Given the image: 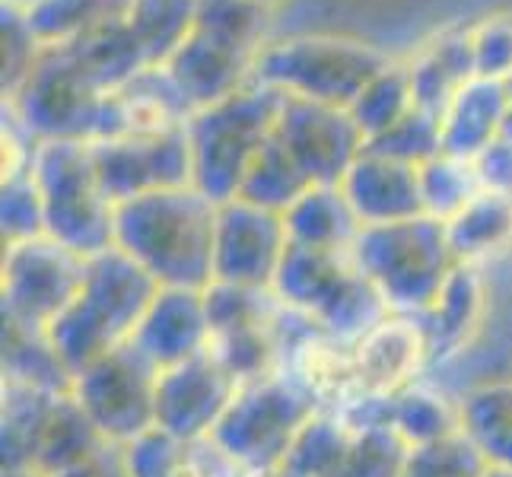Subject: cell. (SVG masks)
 <instances>
[{
    "mask_svg": "<svg viewBox=\"0 0 512 477\" xmlns=\"http://www.w3.org/2000/svg\"><path fill=\"white\" fill-rule=\"evenodd\" d=\"M115 112L121 128L118 137H131L185 128L194 115V105L185 99L166 67H150L115 90Z\"/></svg>",
    "mask_w": 512,
    "mask_h": 477,
    "instance_id": "cell-26",
    "label": "cell"
},
{
    "mask_svg": "<svg viewBox=\"0 0 512 477\" xmlns=\"http://www.w3.org/2000/svg\"><path fill=\"white\" fill-rule=\"evenodd\" d=\"M506 83V115H503V137L512 140V77L503 80Z\"/></svg>",
    "mask_w": 512,
    "mask_h": 477,
    "instance_id": "cell-43",
    "label": "cell"
},
{
    "mask_svg": "<svg viewBox=\"0 0 512 477\" xmlns=\"http://www.w3.org/2000/svg\"><path fill=\"white\" fill-rule=\"evenodd\" d=\"M290 245L284 214L233 198L217 207L214 280L236 287H271Z\"/></svg>",
    "mask_w": 512,
    "mask_h": 477,
    "instance_id": "cell-16",
    "label": "cell"
},
{
    "mask_svg": "<svg viewBox=\"0 0 512 477\" xmlns=\"http://www.w3.org/2000/svg\"><path fill=\"white\" fill-rule=\"evenodd\" d=\"M411 109H414V93H411L408 64H395V61L369 80L363 86V93L350 102V115L366 140L395 128Z\"/></svg>",
    "mask_w": 512,
    "mask_h": 477,
    "instance_id": "cell-34",
    "label": "cell"
},
{
    "mask_svg": "<svg viewBox=\"0 0 512 477\" xmlns=\"http://www.w3.org/2000/svg\"><path fill=\"white\" fill-rule=\"evenodd\" d=\"M48 477H128V468H125V455H121L118 446H102L90 458H83V462L61 468Z\"/></svg>",
    "mask_w": 512,
    "mask_h": 477,
    "instance_id": "cell-42",
    "label": "cell"
},
{
    "mask_svg": "<svg viewBox=\"0 0 512 477\" xmlns=\"http://www.w3.org/2000/svg\"><path fill=\"white\" fill-rule=\"evenodd\" d=\"M258 4H268V7H274V4H280V0H258Z\"/></svg>",
    "mask_w": 512,
    "mask_h": 477,
    "instance_id": "cell-48",
    "label": "cell"
},
{
    "mask_svg": "<svg viewBox=\"0 0 512 477\" xmlns=\"http://www.w3.org/2000/svg\"><path fill=\"white\" fill-rule=\"evenodd\" d=\"M90 150L96 175L112 204L191 185V147L185 128L99 140L90 144Z\"/></svg>",
    "mask_w": 512,
    "mask_h": 477,
    "instance_id": "cell-15",
    "label": "cell"
},
{
    "mask_svg": "<svg viewBox=\"0 0 512 477\" xmlns=\"http://www.w3.org/2000/svg\"><path fill=\"white\" fill-rule=\"evenodd\" d=\"M0 226H4V245L45 236V204L32 172L4 179V188H0Z\"/></svg>",
    "mask_w": 512,
    "mask_h": 477,
    "instance_id": "cell-38",
    "label": "cell"
},
{
    "mask_svg": "<svg viewBox=\"0 0 512 477\" xmlns=\"http://www.w3.org/2000/svg\"><path fill=\"white\" fill-rule=\"evenodd\" d=\"M284 226L293 245L306 249H353L360 217L341 185H312L284 210Z\"/></svg>",
    "mask_w": 512,
    "mask_h": 477,
    "instance_id": "cell-29",
    "label": "cell"
},
{
    "mask_svg": "<svg viewBox=\"0 0 512 477\" xmlns=\"http://www.w3.org/2000/svg\"><path fill=\"white\" fill-rule=\"evenodd\" d=\"M274 137L312 185H341L347 169L366 150V137L350 109L303 96H284Z\"/></svg>",
    "mask_w": 512,
    "mask_h": 477,
    "instance_id": "cell-14",
    "label": "cell"
},
{
    "mask_svg": "<svg viewBox=\"0 0 512 477\" xmlns=\"http://www.w3.org/2000/svg\"><path fill=\"white\" fill-rule=\"evenodd\" d=\"M471 163L481 179V188L512 194V140L509 137L493 140V144L484 153L474 156Z\"/></svg>",
    "mask_w": 512,
    "mask_h": 477,
    "instance_id": "cell-41",
    "label": "cell"
},
{
    "mask_svg": "<svg viewBox=\"0 0 512 477\" xmlns=\"http://www.w3.org/2000/svg\"><path fill=\"white\" fill-rule=\"evenodd\" d=\"M32 179L45 204V236L83 258L115 245V204L105 194L90 144L39 140L32 153Z\"/></svg>",
    "mask_w": 512,
    "mask_h": 477,
    "instance_id": "cell-10",
    "label": "cell"
},
{
    "mask_svg": "<svg viewBox=\"0 0 512 477\" xmlns=\"http://www.w3.org/2000/svg\"><path fill=\"white\" fill-rule=\"evenodd\" d=\"M236 392L239 382L207 350L185 363L160 369V379H156V430L179 439H204L217 430Z\"/></svg>",
    "mask_w": 512,
    "mask_h": 477,
    "instance_id": "cell-17",
    "label": "cell"
},
{
    "mask_svg": "<svg viewBox=\"0 0 512 477\" xmlns=\"http://www.w3.org/2000/svg\"><path fill=\"white\" fill-rule=\"evenodd\" d=\"M509 373H512V369H509Z\"/></svg>",
    "mask_w": 512,
    "mask_h": 477,
    "instance_id": "cell-49",
    "label": "cell"
},
{
    "mask_svg": "<svg viewBox=\"0 0 512 477\" xmlns=\"http://www.w3.org/2000/svg\"><path fill=\"white\" fill-rule=\"evenodd\" d=\"M414 105L436 118H443L452 99L478 77L474 74V51H471V29L446 32L430 42L420 55L408 64Z\"/></svg>",
    "mask_w": 512,
    "mask_h": 477,
    "instance_id": "cell-25",
    "label": "cell"
},
{
    "mask_svg": "<svg viewBox=\"0 0 512 477\" xmlns=\"http://www.w3.org/2000/svg\"><path fill=\"white\" fill-rule=\"evenodd\" d=\"M4 4H10V7H16V10H29V7H35V4H39V0H4Z\"/></svg>",
    "mask_w": 512,
    "mask_h": 477,
    "instance_id": "cell-45",
    "label": "cell"
},
{
    "mask_svg": "<svg viewBox=\"0 0 512 477\" xmlns=\"http://www.w3.org/2000/svg\"><path fill=\"white\" fill-rule=\"evenodd\" d=\"M388 423L411 449L462 433V395L439 379L423 376L411 388L388 398Z\"/></svg>",
    "mask_w": 512,
    "mask_h": 477,
    "instance_id": "cell-28",
    "label": "cell"
},
{
    "mask_svg": "<svg viewBox=\"0 0 512 477\" xmlns=\"http://www.w3.org/2000/svg\"><path fill=\"white\" fill-rule=\"evenodd\" d=\"M4 477H45V474L32 471V468H4Z\"/></svg>",
    "mask_w": 512,
    "mask_h": 477,
    "instance_id": "cell-44",
    "label": "cell"
},
{
    "mask_svg": "<svg viewBox=\"0 0 512 477\" xmlns=\"http://www.w3.org/2000/svg\"><path fill=\"white\" fill-rule=\"evenodd\" d=\"M322 411L303 385L284 369L242 382L210 439L255 477H271L287 465V455L306 423Z\"/></svg>",
    "mask_w": 512,
    "mask_h": 477,
    "instance_id": "cell-9",
    "label": "cell"
},
{
    "mask_svg": "<svg viewBox=\"0 0 512 477\" xmlns=\"http://www.w3.org/2000/svg\"><path fill=\"white\" fill-rule=\"evenodd\" d=\"M284 96L274 86L249 83L239 93L226 96L188 118L191 147V185L214 204L233 201L249 166L268 144Z\"/></svg>",
    "mask_w": 512,
    "mask_h": 477,
    "instance_id": "cell-5",
    "label": "cell"
},
{
    "mask_svg": "<svg viewBox=\"0 0 512 477\" xmlns=\"http://www.w3.org/2000/svg\"><path fill=\"white\" fill-rule=\"evenodd\" d=\"M4 379L16 385H35V388H55V392H70L74 376L58 357L55 344L45 331H35L26 325H16L4 318Z\"/></svg>",
    "mask_w": 512,
    "mask_h": 477,
    "instance_id": "cell-31",
    "label": "cell"
},
{
    "mask_svg": "<svg viewBox=\"0 0 512 477\" xmlns=\"http://www.w3.org/2000/svg\"><path fill=\"white\" fill-rule=\"evenodd\" d=\"M156 290L160 284L118 245L86 258V277L77 299L48 328V338L70 376L105 353L131 344Z\"/></svg>",
    "mask_w": 512,
    "mask_h": 477,
    "instance_id": "cell-2",
    "label": "cell"
},
{
    "mask_svg": "<svg viewBox=\"0 0 512 477\" xmlns=\"http://www.w3.org/2000/svg\"><path fill=\"white\" fill-rule=\"evenodd\" d=\"M4 109L35 144L39 140L99 144L121 134L115 93H105L67 45H42L20 90L4 99Z\"/></svg>",
    "mask_w": 512,
    "mask_h": 477,
    "instance_id": "cell-4",
    "label": "cell"
},
{
    "mask_svg": "<svg viewBox=\"0 0 512 477\" xmlns=\"http://www.w3.org/2000/svg\"><path fill=\"white\" fill-rule=\"evenodd\" d=\"M427 331L430 373L458 363L490 322V280L484 268L458 261L436 299L420 315Z\"/></svg>",
    "mask_w": 512,
    "mask_h": 477,
    "instance_id": "cell-19",
    "label": "cell"
},
{
    "mask_svg": "<svg viewBox=\"0 0 512 477\" xmlns=\"http://www.w3.org/2000/svg\"><path fill=\"white\" fill-rule=\"evenodd\" d=\"M268 26L271 7L258 0H198L188 39L166 61L194 112L252 83Z\"/></svg>",
    "mask_w": 512,
    "mask_h": 477,
    "instance_id": "cell-3",
    "label": "cell"
},
{
    "mask_svg": "<svg viewBox=\"0 0 512 477\" xmlns=\"http://www.w3.org/2000/svg\"><path fill=\"white\" fill-rule=\"evenodd\" d=\"M156 369L134 344L105 353L74 376L70 395L109 446L125 449L156 430Z\"/></svg>",
    "mask_w": 512,
    "mask_h": 477,
    "instance_id": "cell-13",
    "label": "cell"
},
{
    "mask_svg": "<svg viewBox=\"0 0 512 477\" xmlns=\"http://www.w3.org/2000/svg\"><path fill=\"white\" fill-rule=\"evenodd\" d=\"M86 277V258L51 236L4 245L0 261V315L45 331L74 303Z\"/></svg>",
    "mask_w": 512,
    "mask_h": 477,
    "instance_id": "cell-12",
    "label": "cell"
},
{
    "mask_svg": "<svg viewBox=\"0 0 512 477\" xmlns=\"http://www.w3.org/2000/svg\"><path fill=\"white\" fill-rule=\"evenodd\" d=\"M341 191L363 226L398 223L423 214L420 166L363 150L341 179Z\"/></svg>",
    "mask_w": 512,
    "mask_h": 477,
    "instance_id": "cell-22",
    "label": "cell"
},
{
    "mask_svg": "<svg viewBox=\"0 0 512 477\" xmlns=\"http://www.w3.org/2000/svg\"><path fill=\"white\" fill-rule=\"evenodd\" d=\"M350 252L385 306L401 315H420L427 309L458 264L446 223L427 214L363 226Z\"/></svg>",
    "mask_w": 512,
    "mask_h": 477,
    "instance_id": "cell-7",
    "label": "cell"
},
{
    "mask_svg": "<svg viewBox=\"0 0 512 477\" xmlns=\"http://www.w3.org/2000/svg\"><path fill=\"white\" fill-rule=\"evenodd\" d=\"M306 188H312V182L303 175V169L293 163L290 153L280 147V140L271 134V140L261 147V153L255 156V163L249 166V172H245L242 188H239L236 198L284 214V210Z\"/></svg>",
    "mask_w": 512,
    "mask_h": 477,
    "instance_id": "cell-33",
    "label": "cell"
},
{
    "mask_svg": "<svg viewBox=\"0 0 512 477\" xmlns=\"http://www.w3.org/2000/svg\"><path fill=\"white\" fill-rule=\"evenodd\" d=\"M446 236L455 261L487 271L493 261L512 252V194L481 188L446 220Z\"/></svg>",
    "mask_w": 512,
    "mask_h": 477,
    "instance_id": "cell-24",
    "label": "cell"
},
{
    "mask_svg": "<svg viewBox=\"0 0 512 477\" xmlns=\"http://www.w3.org/2000/svg\"><path fill=\"white\" fill-rule=\"evenodd\" d=\"M217 207L194 185L140 194L115 204V245L160 287L214 284Z\"/></svg>",
    "mask_w": 512,
    "mask_h": 477,
    "instance_id": "cell-1",
    "label": "cell"
},
{
    "mask_svg": "<svg viewBox=\"0 0 512 477\" xmlns=\"http://www.w3.org/2000/svg\"><path fill=\"white\" fill-rule=\"evenodd\" d=\"M462 395V433L487 465L512 471V373L468 385Z\"/></svg>",
    "mask_w": 512,
    "mask_h": 477,
    "instance_id": "cell-30",
    "label": "cell"
},
{
    "mask_svg": "<svg viewBox=\"0 0 512 477\" xmlns=\"http://www.w3.org/2000/svg\"><path fill=\"white\" fill-rule=\"evenodd\" d=\"M487 458L465 433L408 452L401 477H484Z\"/></svg>",
    "mask_w": 512,
    "mask_h": 477,
    "instance_id": "cell-37",
    "label": "cell"
},
{
    "mask_svg": "<svg viewBox=\"0 0 512 477\" xmlns=\"http://www.w3.org/2000/svg\"><path fill=\"white\" fill-rule=\"evenodd\" d=\"M131 7L134 0H39L26 10V23L42 45H67Z\"/></svg>",
    "mask_w": 512,
    "mask_h": 477,
    "instance_id": "cell-32",
    "label": "cell"
},
{
    "mask_svg": "<svg viewBox=\"0 0 512 477\" xmlns=\"http://www.w3.org/2000/svg\"><path fill=\"white\" fill-rule=\"evenodd\" d=\"M506 83L474 77L443 115V153L474 159L503 137Z\"/></svg>",
    "mask_w": 512,
    "mask_h": 477,
    "instance_id": "cell-27",
    "label": "cell"
},
{
    "mask_svg": "<svg viewBox=\"0 0 512 477\" xmlns=\"http://www.w3.org/2000/svg\"><path fill=\"white\" fill-rule=\"evenodd\" d=\"M478 191H481V179H478V172H474L471 159L439 153L420 166L423 214L439 223L455 217Z\"/></svg>",
    "mask_w": 512,
    "mask_h": 477,
    "instance_id": "cell-35",
    "label": "cell"
},
{
    "mask_svg": "<svg viewBox=\"0 0 512 477\" xmlns=\"http://www.w3.org/2000/svg\"><path fill=\"white\" fill-rule=\"evenodd\" d=\"M363 398H395L430 376L427 331L417 315L392 312L353 344Z\"/></svg>",
    "mask_w": 512,
    "mask_h": 477,
    "instance_id": "cell-20",
    "label": "cell"
},
{
    "mask_svg": "<svg viewBox=\"0 0 512 477\" xmlns=\"http://www.w3.org/2000/svg\"><path fill=\"white\" fill-rule=\"evenodd\" d=\"M392 64L376 45L341 35H293L284 42H268L255 64V83L274 86L287 96L341 105L363 93V86Z\"/></svg>",
    "mask_w": 512,
    "mask_h": 477,
    "instance_id": "cell-11",
    "label": "cell"
},
{
    "mask_svg": "<svg viewBox=\"0 0 512 477\" xmlns=\"http://www.w3.org/2000/svg\"><path fill=\"white\" fill-rule=\"evenodd\" d=\"M131 344L144 353L156 369H169L207 350L210 322L204 290L160 287L150 309L140 318Z\"/></svg>",
    "mask_w": 512,
    "mask_h": 477,
    "instance_id": "cell-21",
    "label": "cell"
},
{
    "mask_svg": "<svg viewBox=\"0 0 512 477\" xmlns=\"http://www.w3.org/2000/svg\"><path fill=\"white\" fill-rule=\"evenodd\" d=\"M128 477H255L233 462L214 439H179L150 430L121 449Z\"/></svg>",
    "mask_w": 512,
    "mask_h": 477,
    "instance_id": "cell-23",
    "label": "cell"
},
{
    "mask_svg": "<svg viewBox=\"0 0 512 477\" xmlns=\"http://www.w3.org/2000/svg\"><path fill=\"white\" fill-rule=\"evenodd\" d=\"M42 42L35 39L26 13L4 4V99L20 90V83L39 58Z\"/></svg>",
    "mask_w": 512,
    "mask_h": 477,
    "instance_id": "cell-40",
    "label": "cell"
},
{
    "mask_svg": "<svg viewBox=\"0 0 512 477\" xmlns=\"http://www.w3.org/2000/svg\"><path fill=\"white\" fill-rule=\"evenodd\" d=\"M411 446L388 423V398H360L344 411H319L287 455L303 477H401Z\"/></svg>",
    "mask_w": 512,
    "mask_h": 477,
    "instance_id": "cell-8",
    "label": "cell"
},
{
    "mask_svg": "<svg viewBox=\"0 0 512 477\" xmlns=\"http://www.w3.org/2000/svg\"><path fill=\"white\" fill-rule=\"evenodd\" d=\"M484 477H512V471H506V468H493V465H490V468L484 471Z\"/></svg>",
    "mask_w": 512,
    "mask_h": 477,
    "instance_id": "cell-46",
    "label": "cell"
},
{
    "mask_svg": "<svg viewBox=\"0 0 512 477\" xmlns=\"http://www.w3.org/2000/svg\"><path fill=\"white\" fill-rule=\"evenodd\" d=\"M284 373L303 385L322 411H344L363 398L353 344L312 325L290 306L284 325Z\"/></svg>",
    "mask_w": 512,
    "mask_h": 477,
    "instance_id": "cell-18",
    "label": "cell"
},
{
    "mask_svg": "<svg viewBox=\"0 0 512 477\" xmlns=\"http://www.w3.org/2000/svg\"><path fill=\"white\" fill-rule=\"evenodd\" d=\"M271 290L284 306L350 344L392 315L350 249H306L290 242Z\"/></svg>",
    "mask_w": 512,
    "mask_h": 477,
    "instance_id": "cell-6",
    "label": "cell"
},
{
    "mask_svg": "<svg viewBox=\"0 0 512 477\" xmlns=\"http://www.w3.org/2000/svg\"><path fill=\"white\" fill-rule=\"evenodd\" d=\"M271 477H303V474H296V471H290V468H280V471H274Z\"/></svg>",
    "mask_w": 512,
    "mask_h": 477,
    "instance_id": "cell-47",
    "label": "cell"
},
{
    "mask_svg": "<svg viewBox=\"0 0 512 477\" xmlns=\"http://www.w3.org/2000/svg\"><path fill=\"white\" fill-rule=\"evenodd\" d=\"M474 74L484 80H509L512 77V20L493 16L471 29Z\"/></svg>",
    "mask_w": 512,
    "mask_h": 477,
    "instance_id": "cell-39",
    "label": "cell"
},
{
    "mask_svg": "<svg viewBox=\"0 0 512 477\" xmlns=\"http://www.w3.org/2000/svg\"><path fill=\"white\" fill-rule=\"evenodd\" d=\"M366 150L401 159V163H411V166H423L427 159L443 153V118H436L414 105L395 128L366 140Z\"/></svg>",
    "mask_w": 512,
    "mask_h": 477,
    "instance_id": "cell-36",
    "label": "cell"
}]
</instances>
